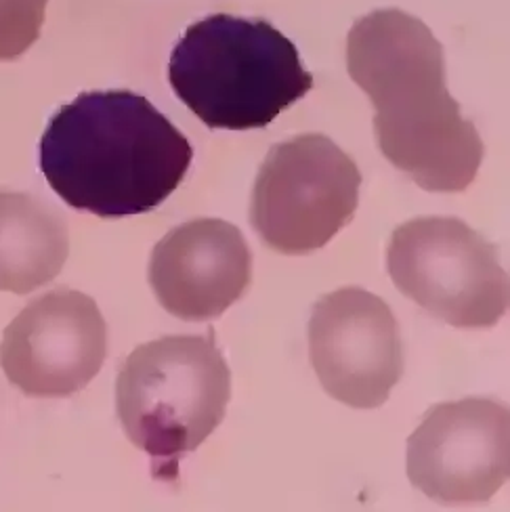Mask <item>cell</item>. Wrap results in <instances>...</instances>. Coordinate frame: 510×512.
Returning a JSON list of instances; mask_svg holds the SVG:
<instances>
[{
    "mask_svg": "<svg viewBox=\"0 0 510 512\" xmlns=\"http://www.w3.org/2000/svg\"><path fill=\"white\" fill-rule=\"evenodd\" d=\"M347 70L374 105L376 143L395 168L439 194L475 181L483 141L448 93L443 47L418 17L387 9L357 19Z\"/></svg>",
    "mask_w": 510,
    "mask_h": 512,
    "instance_id": "cell-1",
    "label": "cell"
},
{
    "mask_svg": "<svg viewBox=\"0 0 510 512\" xmlns=\"http://www.w3.org/2000/svg\"><path fill=\"white\" fill-rule=\"evenodd\" d=\"M191 160L187 137L131 91L76 97L40 139V170L55 194L101 219L152 212L183 183Z\"/></svg>",
    "mask_w": 510,
    "mask_h": 512,
    "instance_id": "cell-2",
    "label": "cell"
},
{
    "mask_svg": "<svg viewBox=\"0 0 510 512\" xmlns=\"http://www.w3.org/2000/svg\"><path fill=\"white\" fill-rule=\"evenodd\" d=\"M168 82L208 128H265L313 89L299 49L265 19L217 13L170 53Z\"/></svg>",
    "mask_w": 510,
    "mask_h": 512,
    "instance_id": "cell-3",
    "label": "cell"
},
{
    "mask_svg": "<svg viewBox=\"0 0 510 512\" xmlns=\"http://www.w3.org/2000/svg\"><path fill=\"white\" fill-rule=\"evenodd\" d=\"M231 397V372L212 332L137 347L116 380L126 437L152 458L154 479L175 481L181 460L215 433Z\"/></svg>",
    "mask_w": 510,
    "mask_h": 512,
    "instance_id": "cell-4",
    "label": "cell"
},
{
    "mask_svg": "<svg viewBox=\"0 0 510 512\" xmlns=\"http://www.w3.org/2000/svg\"><path fill=\"white\" fill-rule=\"evenodd\" d=\"M387 267L408 298L454 328H492L508 311L498 250L454 217H420L391 236Z\"/></svg>",
    "mask_w": 510,
    "mask_h": 512,
    "instance_id": "cell-5",
    "label": "cell"
},
{
    "mask_svg": "<svg viewBox=\"0 0 510 512\" xmlns=\"http://www.w3.org/2000/svg\"><path fill=\"white\" fill-rule=\"evenodd\" d=\"M357 164L324 135L269 149L252 189L250 221L275 252L309 254L345 229L359 204Z\"/></svg>",
    "mask_w": 510,
    "mask_h": 512,
    "instance_id": "cell-6",
    "label": "cell"
},
{
    "mask_svg": "<svg viewBox=\"0 0 510 512\" xmlns=\"http://www.w3.org/2000/svg\"><path fill=\"white\" fill-rule=\"evenodd\" d=\"M408 477L445 506L492 500L510 477L506 405L481 397L435 405L408 439Z\"/></svg>",
    "mask_w": 510,
    "mask_h": 512,
    "instance_id": "cell-7",
    "label": "cell"
},
{
    "mask_svg": "<svg viewBox=\"0 0 510 512\" xmlns=\"http://www.w3.org/2000/svg\"><path fill=\"white\" fill-rule=\"evenodd\" d=\"M309 355L326 393L355 410L380 408L403 374L397 319L364 288H340L315 303Z\"/></svg>",
    "mask_w": 510,
    "mask_h": 512,
    "instance_id": "cell-8",
    "label": "cell"
},
{
    "mask_svg": "<svg viewBox=\"0 0 510 512\" xmlns=\"http://www.w3.org/2000/svg\"><path fill=\"white\" fill-rule=\"evenodd\" d=\"M108 326L91 296L57 288L36 298L7 326L0 366L28 397H70L99 374Z\"/></svg>",
    "mask_w": 510,
    "mask_h": 512,
    "instance_id": "cell-9",
    "label": "cell"
},
{
    "mask_svg": "<svg viewBox=\"0 0 510 512\" xmlns=\"http://www.w3.org/2000/svg\"><path fill=\"white\" fill-rule=\"evenodd\" d=\"M250 280L252 254L242 231L221 219H194L170 229L152 252V290L183 322L223 315Z\"/></svg>",
    "mask_w": 510,
    "mask_h": 512,
    "instance_id": "cell-10",
    "label": "cell"
},
{
    "mask_svg": "<svg viewBox=\"0 0 510 512\" xmlns=\"http://www.w3.org/2000/svg\"><path fill=\"white\" fill-rule=\"evenodd\" d=\"M70 254L61 212L30 194L0 189V292L30 294L59 275Z\"/></svg>",
    "mask_w": 510,
    "mask_h": 512,
    "instance_id": "cell-11",
    "label": "cell"
},
{
    "mask_svg": "<svg viewBox=\"0 0 510 512\" xmlns=\"http://www.w3.org/2000/svg\"><path fill=\"white\" fill-rule=\"evenodd\" d=\"M49 0H0V61L24 55L40 36Z\"/></svg>",
    "mask_w": 510,
    "mask_h": 512,
    "instance_id": "cell-12",
    "label": "cell"
}]
</instances>
